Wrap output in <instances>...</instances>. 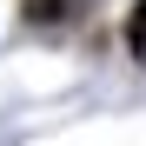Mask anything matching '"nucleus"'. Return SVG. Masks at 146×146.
Returning <instances> with one entry per match:
<instances>
[{
	"mask_svg": "<svg viewBox=\"0 0 146 146\" xmlns=\"http://www.w3.org/2000/svg\"><path fill=\"white\" fill-rule=\"evenodd\" d=\"M126 46H133V53L146 60V0L133 7V20H126Z\"/></svg>",
	"mask_w": 146,
	"mask_h": 146,
	"instance_id": "1",
	"label": "nucleus"
}]
</instances>
